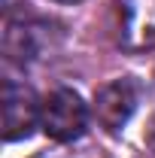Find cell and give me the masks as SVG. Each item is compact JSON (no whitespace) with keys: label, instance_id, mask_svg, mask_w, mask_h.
Returning a JSON list of instances; mask_svg holds the SVG:
<instances>
[{"label":"cell","instance_id":"obj_1","mask_svg":"<svg viewBox=\"0 0 155 158\" xmlns=\"http://www.w3.org/2000/svg\"><path fill=\"white\" fill-rule=\"evenodd\" d=\"M40 125L43 131L58 143H70L85 134L88 125V106L82 103L73 88H55L49 98L43 100L40 110Z\"/></svg>","mask_w":155,"mask_h":158},{"label":"cell","instance_id":"obj_2","mask_svg":"<svg viewBox=\"0 0 155 158\" xmlns=\"http://www.w3.org/2000/svg\"><path fill=\"white\" fill-rule=\"evenodd\" d=\"M116 37L125 52L155 49V0H116Z\"/></svg>","mask_w":155,"mask_h":158},{"label":"cell","instance_id":"obj_3","mask_svg":"<svg viewBox=\"0 0 155 158\" xmlns=\"http://www.w3.org/2000/svg\"><path fill=\"white\" fill-rule=\"evenodd\" d=\"M137 100H140V88H137L134 79H128V76L113 79L103 88H97V94H94V118L100 122L103 131L119 134L128 125V118L134 116Z\"/></svg>","mask_w":155,"mask_h":158},{"label":"cell","instance_id":"obj_4","mask_svg":"<svg viewBox=\"0 0 155 158\" xmlns=\"http://www.w3.org/2000/svg\"><path fill=\"white\" fill-rule=\"evenodd\" d=\"M40 110L43 106L37 103V94L27 85L6 79L3 82V140L15 143L31 137L34 125L40 122Z\"/></svg>","mask_w":155,"mask_h":158},{"label":"cell","instance_id":"obj_5","mask_svg":"<svg viewBox=\"0 0 155 158\" xmlns=\"http://www.w3.org/2000/svg\"><path fill=\"white\" fill-rule=\"evenodd\" d=\"M40 31H46V27H40V24H24V19L15 21L9 19L6 24V37H3V49H6V55L12 61H19V64H31L34 58H40V52H43V43H40Z\"/></svg>","mask_w":155,"mask_h":158},{"label":"cell","instance_id":"obj_6","mask_svg":"<svg viewBox=\"0 0 155 158\" xmlns=\"http://www.w3.org/2000/svg\"><path fill=\"white\" fill-rule=\"evenodd\" d=\"M143 140H146V146L155 152V113L149 116V122H146V131H143Z\"/></svg>","mask_w":155,"mask_h":158},{"label":"cell","instance_id":"obj_7","mask_svg":"<svg viewBox=\"0 0 155 158\" xmlns=\"http://www.w3.org/2000/svg\"><path fill=\"white\" fill-rule=\"evenodd\" d=\"M58 3H79V0H58Z\"/></svg>","mask_w":155,"mask_h":158}]
</instances>
